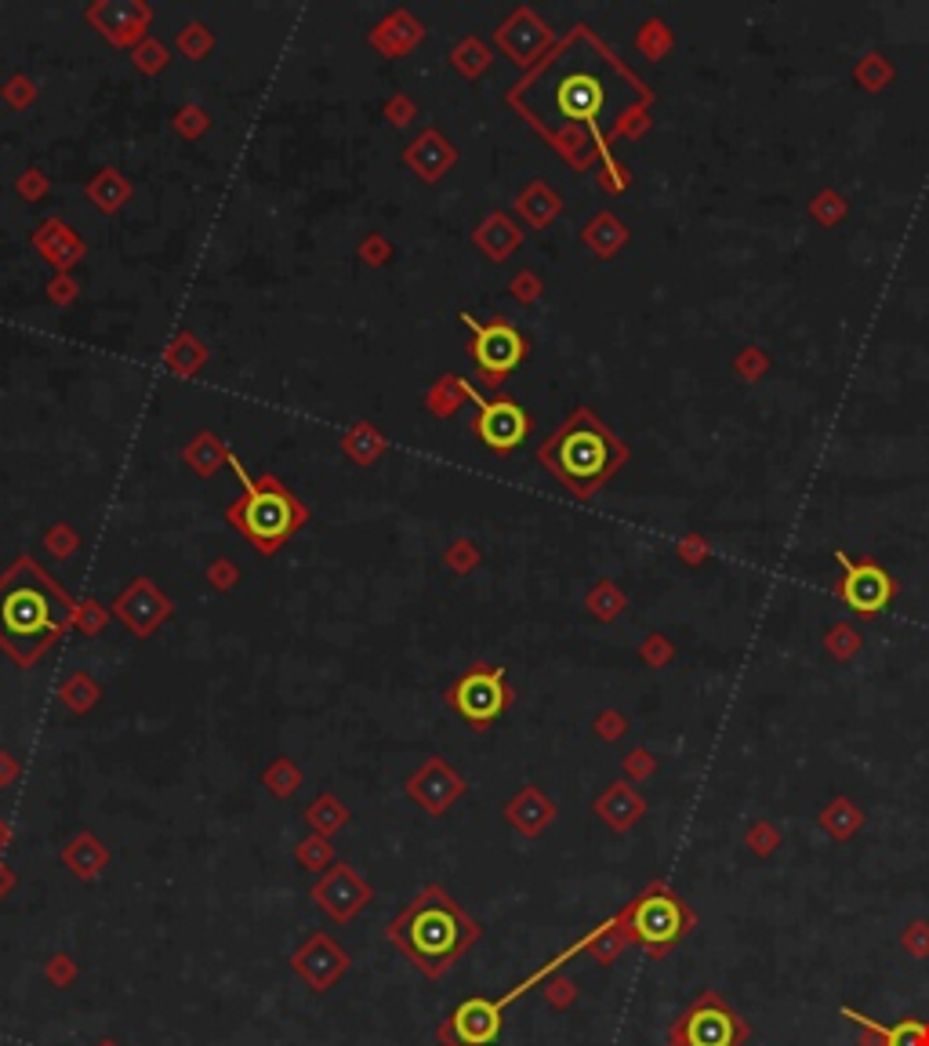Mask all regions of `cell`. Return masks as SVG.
Here are the masks:
<instances>
[{"label": "cell", "mask_w": 929, "mask_h": 1046, "mask_svg": "<svg viewBox=\"0 0 929 1046\" xmlns=\"http://www.w3.org/2000/svg\"><path fill=\"white\" fill-rule=\"evenodd\" d=\"M77 618V603L58 581L22 556L0 578V647L22 668H30Z\"/></svg>", "instance_id": "obj_1"}, {"label": "cell", "mask_w": 929, "mask_h": 1046, "mask_svg": "<svg viewBox=\"0 0 929 1046\" xmlns=\"http://www.w3.org/2000/svg\"><path fill=\"white\" fill-rule=\"evenodd\" d=\"M483 938V927L465 912L444 886H425L411 897V905L389 919L385 941L396 945L403 959L422 970L425 978H444L469 948Z\"/></svg>", "instance_id": "obj_2"}, {"label": "cell", "mask_w": 929, "mask_h": 1046, "mask_svg": "<svg viewBox=\"0 0 929 1046\" xmlns=\"http://www.w3.org/2000/svg\"><path fill=\"white\" fill-rule=\"evenodd\" d=\"M229 466L237 469V477L243 483V494L226 509V520L262 556H273L280 545H284L291 534H295L302 523L309 520V513H305V505L276 477L251 480L248 469H243L232 455H229Z\"/></svg>", "instance_id": "obj_3"}, {"label": "cell", "mask_w": 929, "mask_h": 1046, "mask_svg": "<svg viewBox=\"0 0 929 1046\" xmlns=\"http://www.w3.org/2000/svg\"><path fill=\"white\" fill-rule=\"evenodd\" d=\"M581 948H589V938H581L578 945H570L567 952H559L556 959H548L542 970H534L527 981H520L516 989L505 992V995H498V1000H487V995H469V1000H461L455 1011L439 1021L436 1043L439 1046H491L501 1036V1025H505V1006L516 1003L523 992L534 989V984H542L556 967H564L567 959L578 956Z\"/></svg>", "instance_id": "obj_4"}, {"label": "cell", "mask_w": 929, "mask_h": 1046, "mask_svg": "<svg viewBox=\"0 0 929 1046\" xmlns=\"http://www.w3.org/2000/svg\"><path fill=\"white\" fill-rule=\"evenodd\" d=\"M614 458H617V451H614V444H610V436L584 415L573 418L567 429L545 447L548 469L581 494L614 469Z\"/></svg>", "instance_id": "obj_5"}, {"label": "cell", "mask_w": 929, "mask_h": 1046, "mask_svg": "<svg viewBox=\"0 0 929 1046\" xmlns=\"http://www.w3.org/2000/svg\"><path fill=\"white\" fill-rule=\"evenodd\" d=\"M617 923L629 941L643 945L651 956H665L693 927V912L668 886L654 883L617 912Z\"/></svg>", "instance_id": "obj_6"}, {"label": "cell", "mask_w": 929, "mask_h": 1046, "mask_svg": "<svg viewBox=\"0 0 929 1046\" xmlns=\"http://www.w3.org/2000/svg\"><path fill=\"white\" fill-rule=\"evenodd\" d=\"M509 701L512 695L505 687V676H501V668H491V665H472L469 673L447 690V705L472 727L494 723L498 716L505 712Z\"/></svg>", "instance_id": "obj_7"}, {"label": "cell", "mask_w": 929, "mask_h": 1046, "mask_svg": "<svg viewBox=\"0 0 929 1046\" xmlns=\"http://www.w3.org/2000/svg\"><path fill=\"white\" fill-rule=\"evenodd\" d=\"M744 1036H748L744 1021L730 1006L719 1003L715 995H701L671 1028L676 1046H737Z\"/></svg>", "instance_id": "obj_8"}, {"label": "cell", "mask_w": 929, "mask_h": 1046, "mask_svg": "<svg viewBox=\"0 0 929 1046\" xmlns=\"http://www.w3.org/2000/svg\"><path fill=\"white\" fill-rule=\"evenodd\" d=\"M309 897L327 919L352 923L367 905L374 902V891H371V883L363 880L360 869H352L349 861H335V865L313 883Z\"/></svg>", "instance_id": "obj_9"}, {"label": "cell", "mask_w": 929, "mask_h": 1046, "mask_svg": "<svg viewBox=\"0 0 929 1046\" xmlns=\"http://www.w3.org/2000/svg\"><path fill=\"white\" fill-rule=\"evenodd\" d=\"M349 967H352V956L327 930L309 934V938L291 952V970H295L316 995L331 992L335 984L349 974Z\"/></svg>", "instance_id": "obj_10"}, {"label": "cell", "mask_w": 929, "mask_h": 1046, "mask_svg": "<svg viewBox=\"0 0 929 1046\" xmlns=\"http://www.w3.org/2000/svg\"><path fill=\"white\" fill-rule=\"evenodd\" d=\"M461 320L472 327V360L480 363V371L487 374V382L498 385L523 360V352H527L520 331H516V327H509V324H483L480 327L472 316H461Z\"/></svg>", "instance_id": "obj_11"}, {"label": "cell", "mask_w": 929, "mask_h": 1046, "mask_svg": "<svg viewBox=\"0 0 929 1046\" xmlns=\"http://www.w3.org/2000/svg\"><path fill=\"white\" fill-rule=\"evenodd\" d=\"M403 788H407V796L418 803L425 814L444 818V814L465 796V777L450 767L444 756H429L418 771L407 777V785H403Z\"/></svg>", "instance_id": "obj_12"}, {"label": "cell", "mask_w": 929, "mask_h": 1046, "mask_svg": "<svg viewBox=\"0 0 929 1046\" xmlns=\"http://www.w3.org/2000/svg\"><path fill=\"white\" fill-rule=\"evenodd\" d=\"M606 102L603 80L592 69H567L553 80V106L559 120L581 124V120H599Z\"/></svg>", "instance_id": "obj_13"}, {"label": "cell", "mask_w": 929, "mask_h": 1046, "mask_svg": "<svg viewBox=\"0 0 929 1046\" xmlns=\"http://www.w3.org/2000/svg\"><path fill=\"white\" fill-rule=\"evenodd\" d=\"M84 15L117 47L134 44L145 33V26H150V8H145L142 0H95Z\"/></svg>", "instance_id": "obj_14"}, {"label": "cell", "mask_w": 929, "mask_h": 1046, "mask_svg": "<svg viewBox=\"0 0 929 1046\" xmlns=\"http://www.w3.org/2000/svg\"><path fill=\"white\" fill-rule=\"evenodd\" d=\"M113 614L124 622L134 636L139 640H145L150 632L161 625V622H167V614H171V600L153 586L150 578H139L134 581L131 589H124L117 596V603H113Z\"/></svg>", "instance_id": "obj_15"}, {"label": "cell", "mask_w": 929, "mask_h": 1046, "mask_svg": "<svg viewBox=\"0 0 929 1046\" xmlns=\"http://www.w3.org/2000/svg\"><path fill=\"white\" fill-rule=\"evenodd\" d=\"M472 429L487 447H491V451H512V447L523 444L531 422H527V415H523L520 404H512V400H494V404H480V415H476Z\"/></svg>", "instance_id": "obj_16"}, {"label": "cell", "mask_w": 929, "mask_h": 1046, "mask_svg": "<svg viewBox=\"0 0 929 1046\" xmlns=\"http://www.w3.org/2000/svg\"><path fill=\"white\" fill-rule=\"evenodd\" d=\"M839 564L846 567V581H842V600H846L857 614H878L889 603V575L883 567L872 564H850L846 556L839 553Z\"/></svg>", "instance_id": "obj_17"}, {"label": "cell", "mask_w": 929, "mask_h": 1046, "mask_svg": "<svg viewBox=\"0 0 929 1046\" xmlns=\"http://www.w3.org/2000/svg\"><path fill=\"white\" fill-rule=\"evenodd\" d=\"M455 145H450L439 131H425L422 139H414L407 145V153H403V161L407 167H414V175L425 178V182H436L439 175L447 172L450 164H455Z\"/></svg>", "instance_id": "obj_18"}, {"label": "cell", "mask_w": 929, "mask_h": 1046, "mask_svg": "<svg viewBox=\"0 0 929 1046\" xmlns=\"http://www.w3.org/2000/svg\"><path fill=\"white\" fill-rule=\"evenodd\" d=\"M109 865V850H106V843L95 832H77L69 839V843L63 847V869L66 872H73L77 880H84V883H91V880H99L102 875V869Z\"/></svg>", "instance_id": "obj_19"}, {"label": "cell", "mask_w": 929, "mask_h": 1046, "mask_svg": "<svg viewBox=\"0 0 929 1046\" xmlns=\"http://www.w3.org/2000/svg\"><path fill=\"white\" fill-rule=\"evenodd\" d=\"M33 244H36V251H41L47 262L55 265V270H69V265L84 254V244L69 233L63 222H58V218H52V222H44L41 229H36Z\"/></svg>", "instance_id": "obj_20"}, {"label": "cell", "mask_w": 929, "mask_h": 1046, "mask_svg": "<svg viewBox=\"0 0 929 1046\" xmlns=\"http://www.w3.org/2000/svg\"><path fill=\"white\" fill-rule=\"evenodd\" d=\"M553 818H556V807L537 793V788H523L516 799L505 803V821H512L527 836H537Z\"/></svg>", "instance_id": "obj_21"}, {"label": "cell", "mask_w": 929, "mask_h": 1046, "mask_svg": "<svg viewBox=\"0 0 929 1046\" xmlns=\"http://www.w3.org/2000/svg\"><path fill=\"white\" fill-rule=\"evenodd\" d=\"M422 36H425V30L418 26V22H414L407 11H396L393 19H385L382 26L374 30L371 41L382 47L385 55H403V52H411V47L418 44Z\"/></svg>", "instance_id": "obj_22"}, {"label": "cell", "mask_w": 929, "mask_h": 1046, "mask_svg": "<svg viewBox=\"0 0 929 1046\" xmlns=\"http://www.w3.org/2000/svg\"><path fill=\"white\" fill-rule=\"evenodd\" d=\"M88 197H91V204H95L99 211L113 215V211H120V208L128 204L131 182L120 175V172H113V167H106V172H99V175L88 182Z\"/></svg>", "instance_id": "obj_23"}, {"label": "cell", "mask_w": 929, "mask_h": 1046, "mask_svg": "<svg viewBox=\"0 0 929 1046\" xmlns=\"http://www.w3.org/2000/svg\"><path fill=\"white\" fill-rule=\"evenodd\" d=\"M349 807L341 803L338 796H331V793H320L313 803H309V810H305V821H309V829L313 832H320V836H335L338 829H346L349 825Z\"/></svg>", "instance_id": "obj_24"}, {"label": "cell", "mask_w": 929, "mask_h": 1046, "mask_svg": "<svg viewBox=\"0 0 929 1046\" xmlns=\"http://www.w3.org/2000/svg\"><path fill=\"white\" fill-rule=\"evenodd\" d=\"M186 461H189L193 472H200V477H211V472H218V466H222V461H229V451H226L222 444H218V436L200 433L197 440L186 447Z\"/></svg>", "instance_id": "obj_25"}, {"label": "cell", "mask_w": 929, "mask_h": 1046, "mask_svg": "<svg viewBox=\"0 0 929 1046\" xmlns=\"http://www.w3.org/2000/svg\"><path fill=\"white\" fill-rule=\"evenodd\" d=\"M204 357H207V349L197 342L193 335H178L175 342H171V349L164 352V363L175 374H182V379H189V374H197L200 371V363H204Z\"/></svg>", "instance_id": "obj_26"}, {"label": "cell", "mask_w": 929, "mask_h": 1046, "mask_svg": "<svg viewBox=\"0 0 929 1046\" xmlns=\"http://www.w3.org/2000/svg\"><path fill=\"white\" fill-rule=\"evenodd\" d=\"M295 861L305 872H327L335 865V847L327 843V836L309 832V836H302V843L295 847Z\"/></svg>", "instance_id": "obj_27"}, {"label": "cell", "mask_w": 929, "mask_h": 1046, "mask_svg": "<svg viewBox=\"0 0 929 1046\" xmlns=\"http://www.w3.org/2000/svg\"><path fill=\"white\" fill-rule=\"evenodd\" d=\"M516 240H520L516 229H512L501 215H491V218H487V226L476 233V244L491 254V259H501L505 251H512V248H516Z\"/></svg>", "instance_id": "obj_28"}, {"label": "cell", "mask_w": 929, "mask_h": 1046, "mask_svg": "<svg viewBox=\"0 0 929 1046\" xmlns=\"http://www.w3.org/2000/svg\"><path fill=\"white\" fill-rule=\"evenodd\" d=\"M262 782H265V788H269V793H273V796L287 799V796H295V793H298V785H302V771H298V763H295V760L276 756L273 763H269V771L262 774Z\"/></svg>", "instance_id": "obj_29"}, {"label": "cell", "mask_w": 929, "mask_h": 1046, "mask_svg": "<svg viewBox=\"0 0 929 1046\" xmlns=\"http://www.w3.org/2000/svg\"><path fill=\"white\" fill-rule=\"evenodd\" d=\"M63 705L69 712H88V709H95V701H99L102 695H99V687H95V679L88 676V673H77V676H69L66 684H63Z\"/></svg>", "instance_id": "obj_30"}, {"label": "cell", "mask_w": 929, "mask_h": 1046, "mask_svg": "<svg viewBox=\"0 0 929 1046\" xmlns=\"http://www.w3.org/2000/svg\"><path fill=\"white\" fill-rule=\"evenodd\" d=\"M643 810V803H635L625 788H614V793H606L603 799H599V814L614 825V829H625V825L635 818V814Z\"/></svg>", "instance_id": "obj_31"}, {"label": "cell", "mask_w": 929, "mask_h": 1046, "mask_svg": "<svg viewBox=\"0 0 929 1046\" xmlns=\"http://www.w3.org/2000/svg\"><path fill=\"white\" fill-rule=\"evenodd\" d=\"M382 436H378V429H371V425H357L349 436H346V451L357 458V461H374L378 458V451H382Z\"/></svg>", "instance_id": "obj_32"}, {"label": "cell", "mask_w": 929, "mask_h": 1046, "mask_svg": "<svg viewBox=\"0 0 929 1046\" xmlns=\"http://www.w3.org/2000/svg\"><path fill=\"white\" fill-rule=\"evenodd\" d=\"M450 63L472 77V73H480V69L491 66V55H487V47L476 41V36H465V41L455 47V55H450Z\"/></svg>", "instance_id": "obj_33"}, {"label": "cell", "mask_w": 929, "mask_h": 1046, "mask_svg": "<svg viewBox=\"0 0 929 1046\" xmlns=\"http://www.w3.org/2000/svg\"><path fill=\"white\" fill-rule=\"evenodd\" d=\"M886 1046H929V1025L919 1017H904L900 1025L886 1028Z\"/></svg>", "instance_id": "obj_34"}, {"label": "cell", "mask_w": 929, "mask_h": 1046, "mask_svg": "<svg viewBox=\"0 0 929 1046\" xmlns=\"http://www.w3.org/2000/svg\"><path fill=\"white\" fill-rule=\"evenodd\" d=\"M461 400H465V385L458 379H444L429 393V407L436 411V415H455Z\"/></svg>", "instance_id": "obj_35"}, {"label": "cell", "mask_w": 929, "mask_h": 1046, "mask_svg": "<svg viewBox=\"0 0 929 1046\" xmlns=\"http://www.w3.org/2000/svg\"><path fill=\"white\" fill-rule=\"evenodd\" d=\"M134 66L142 73H161L167 66V47L153 41V36H145V41L134 44Z\"/></svg>", "instance_id": "obj_36"}, {"label": "cell", "mask_w": 929, "mask_h": 1046, "mask_svg": "<svg viewBox=\"0 0 929 1046\" xmlns=\"http://www.w3.org/2000/svg\"><path fill=\"white\" fill-rule=\"evenodd\" d=\"M207 47H211V33H207L200 22H189V26L178 33V52L186 58H204Z\"/></svg>", "instance_id": "obj_37"}, {"label": "cell", "mask_w": 929, "mask_h": 1046, "mask_svg": "<svg viewBox=\"0 0 929 1046\" xmlns=\"http://www.w3.org/2000/svg\"><path fill=\"white\" fill-rule=\"evenodd\" d=\"M44 978L52 981L55 989H69V984L77 981V963H73L66 952H55V956L44 963Z\"/></svg>", "instance_id": "obj_38"}, {"label": "cell", "mask_w": 929, "mask_h": 1046, "mask_svg": "<svg viewBox=\"0 0 929 1046\" xmlns=\"http://www.w3.org/2000/svg\"><path fill=\"white\" fill-rule=\"evenodd\" d=\"M106 622H109V611H106L102 603H95V600L77 603V618H73V625H77V629H84V632H102Z\"/></svg>", "instance_id": "obj_39"}, {"label": "cell", "mask_w": 929, "mask_h": 1046, "mask_svg": "<svg viewBox=\"0 0 929 1046\" xmlns=\"http://www.w3.org/2000/svg\"><path fill=\"white\" fill-rule=\"evenodd\" d=\"M207 124H211V120H207V113L200 106H182L178 117H175V128L182 131V135H189V139H197Z\"/></svg>", "instance_id": "obj_40"}, {"label": "cell", "mask_w": 929, "mask_h": 1046, "mask_svg": "<svg viewBox=\"0 0 929 1046\" xmlns=\"http://www.w3.org/2000/svg\"><path fill=\"white\" fill-rule=\"evenodd\" d=\"M44 545L52 549V556H69L77 549V534H73L66 523H55V527L44 534Z\"/></svg>", "instance_id": "obj_41"}, {"label": "cell", "mask_w": 929, "mask_h": 1046, "mask_svg": "<svg viewBox=\"0 0 929 1046\" xmlns=\"http://www.w3.org/2000/svg\"><path fill=\"white\" fill-rule=\"evenodd\" d=\"M476 559H480V553H476V549H472V542H465V538H461V542H455V545H450V549H447V567H450V570H458V575H465V570H469V567L476 564Z\"/></svg>", "instance_id": "obj_42"}, {"label": "cell", "mask_w": 929, "mask_h": 1046, "mask_svg": "<svg viewBox=\"0 0 929 1046\" xmlns=\"http://www.w3.org/2000/svg\"><path fill=\"white\" fill-rule=\"evenodd\" d=\"M33 84L26 80V77H11L8 84H4V99L11 102V106H30L33 102Z\"/></svg>", "instance_id": "obj_43"}, {"label": "cell", "mask_w": 929, "mask_h": 1046, "mask_svg": "<svg viewBox=\"0 0 929 1046\" xmlns=\"http://www.w3.org/2000/svg\"><path fill=\"white\" fill-rule=\"evenodd\" d=\"M545 1000L553 1003V1006H567V1003H573V981H567V978H556V981H548V989H545Z\"/></svg>", "instance_id": "obj_44"}, {"label": "cell", "mask_w": 929, "mask_h": 1046, "mask_svg": "<svg viewBox=\"0 0 929 1046\" xmlns=\"http://www.w3.org/2000/svg\"><path fill=\"white\" fill-rule=\"evenodd\" d=\"M207 578H211L215 589H229L232 581H237V567H232L229 559H218V564L207 570Z\"/></svg>", "instance_id": "obj_45"}, {"label": "cell", "mask_w": 929, "mask_h": 1046, "mask_svg": "<svg viewBox=\"0 0 929 1046\" xmlns=\"http://www.w3.org/2000/svg\"><path fill=\"white\" fill-rule=\"evenodd\" d=\"M360 254H363V262H371V265H382L385 259H389V244L382 237H371L367 244H360Z\"/></svg>", "instance_id": "obj_46"}, {"label": "cell", "mask_w": 929, "mask_h": 1046, "mask_svg": "<svg viewBox=\"0 0 929 1046\" xmlns=\"http://www.w3.org/2000/svg\"><path fill=\"white\" fill-rule=\"evenodd\" d=\"M19 193L22 197H41V193H47V182H44V175L41 172H26V178L19 182Z\"/></svg>", "instance_id": "obj_47"}, {"label": "cell", "mask_w": 929, "mask_h": 1046, "mask_svg": "<svg viewBox=\"0 0 929 1046\" xmlns=\"http://www.w3.org/2000/svg\"><path fill=\"white\" fill-rule=\"evenodd\" d=\"M385 113H389V120H393V124H411L414 109H411L407 99H393V102L385 106Z\"/></svg>", "instance_id": "obj_48"}, {"label": "cell", "mask_w": 929, "mask_h": 1046, "mask_svg": "<svg viewBox=\"0 0 929 1046\" xmlns=\"http://www.w3.org/2000/svg\"><path fill=\"white\" fill-rule=\"evenodd\" d=\"M19 760L11 756V752H0V785H11L19 777Z\"/></svg>", "instance_id": "obj_49"}, {"label": "cell", "mask_w": 929, "mask_h": 1046, "mask_svg": "<svg viewBox=\"0 0 929 1046\" xmlns=\"http://www.w3.org/2000/svg\"><path fill=\"white\" fill-rule=\"evenodd\" d=\"M73 295H77V284H66V280H55V284H52V298L55 302H69Z\"/></svg>", "instance_id": "obj_50"}, {"label": "cell", "mask_w": 929, "mask_h": 1046, "mask_svg": "<svg viewBox=\"0 0 929 1046\" xmlns=\"http://www.w3.org/2000/svg\"><path fill=\"white\" fill-rule=\"evenodd\" d=\"M11 886H15V872H11V869L4 865V861H0V902H4V897H8Z\"/></svg>", "instance_id": "obj_51"}, {"label": "cell", "mask_w": 929, "mask_h": 1046, "mask_svg": "<svg viewBox=\"0 0 929 1046\" xmlns=\"http://www.w3.org/2000/svg\"><path fill=\"white\" fill-rule=\"evenodd\" d=\"M8 843H11V825H8L4 818H0V854H4V850H8Z\"/></svg>", "instance_id": "obj_52"}, {"label": "cell", "mask_w": 929, "mask_h": 1046, "mask_svg": "<svg viewBox=\"0 0 929 1046\" xmlns=\"http://www.w3.org/2000/svg\"><path fill=\"white\" fill-rule=\"evenodd\" d=\"M95 1046H120V1043H117V1039H99Z\"/></svg>", "instance_id": "obj_53"}, {"label": "cell", "mask_w": 929, "mask_h": 1046, "mask_svg": "<svg viewBox=\"0 0 929 1046\" xmlns=\"http://www.w3.org/2000/svg\"><path fill=\"white\" fill-rule=\"evenodd\" d=\"M668 1046H676V1043H668Z\"/></svg>", "instance_id": "obj_54"}]
</instances>
